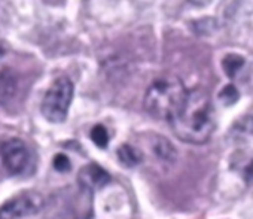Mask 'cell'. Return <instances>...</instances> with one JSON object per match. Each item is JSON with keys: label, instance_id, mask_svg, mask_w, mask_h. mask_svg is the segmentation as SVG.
<instances>
[{"label": "cell", "instance_id": "6", "mask_svg": "<svg viewBox=\"0 0 253 219\" xmlns=\"http://www.w3.org/2000/svg\"><path fill=\"white\" fill-rule=\"evenodd\" d=\"M78 180L86 189H100L110 182V176L103 167L97 164H88L79 172Z\"/></svg>", "mask_w": 253, "mask_h": 219}, {"label": "cell", "instance_id": "13", "mask_svg": "<svg viewBox=\"0 0 253 219\" xmlns=\"http://www.w3.org/2000/svg\"><path fill=\"white\" fill-rule=\"evenodd\" d=\"M52 166L60 173H66V172H69L72 169V163H70L69 157L64 155V154H57L54 157V160H52Z\"/></svg>", "mask_w": 253, "mask_h": 219}, {"label": "cell", "instance_id": "7", "mask_svg": "<svg viewBox=\"0 0 253 219\" xmlns=\"http://www.w3.org/2000/svg\"><path fill=\"white\" fill-rule=\"evenodd\" d=\"M152 151L164 163H174L177 160V151H176V148L166 137H161V136L155 137V140L152 143Z\"/></svg>", "mask_w": 253, "mask_h": 219}, {"label": "cell", "instance_id": "15", "mask_svg": "<svg viewBox=\"0 0 253 219\" xmlns=\"http://www.w3.org/2000/svg\"><path fill=\"white\" fill-rule=\"evenodd\" d=\"M211 0H189V3H192L194 6H198V8H203V6H207Z\"/></svg>", "mask_w": 253, "mask_h": 219}, {"label": "cell", "instance_id": "9", "mask_svg": "<svg viewBox=\"0 0 253 219\" xmlns=\"http://www.w3.org/2000/svg\"><path fill=\"white\" fill-rule=\"evenodd\" d=\"M118 158L122 163V166H125V167H136L137 164L142 163L143 155L134 146L125 143V145L119 146V149H118Z\"/></svg>", "mask_w": 253, "mask_h": 219}, {"label": "cell", "instance_id": "11", "mask_svg": "<svg viewBox=\"0 0 253 219\" xmlns=\"http://www.w3.org/2000/svg\"><path fill=\"white\" fill-rule=\"evenodd\" d=\"M89 137H91V140H92L98 148H101V149H106L107 145H109V133H107V130H106L103 126H100V124L92 127V130L89 131Z\"/></svg>", "mask_w": 253, "mask_h": 219}, {"label": "cell", "instance_id": "1", "mask_svg": "<svg viewBox=\"0 0 253 219\" xmlns=\"http://www.w3.org/2000/svg\"><path fill=\"white\" fill-rule=\"evenodd\" d=\"M174 134L188 143L201 145L214 130L210 97L203 89L188 91L180 109L169 120Z\"/></svg>", "mask_w": 253, "mask_h": 219}, {"label": "cell", "instance_id": "10", "mask_svg": "<svg viewBox=\"0 0 253 219\" xmlns=\"http://www.w3.org/2000/svg\"><path fill=\"white\" fill-rule=\"evenodd\" d=\"M243 66H244V58L237 54H228L222 60V67L228 78H234Z\"/></svg>", "mask_w": 253, "mask_h": 219}, {"label": "cell", "instance_id": "16", "mask_svg": "<svg viewBox=\"0 0 253 219\" xmlns=\"http://www.w3.org/2000/svg\"><path fill=\"white\" fill-rule=\"evenodd\" d=\"M0 8H2V6H0ZM0 12H2V9H0Z\"/></svg>", "mask_w": 253, "mask_h": 219}, {"label": "cell", "instance_id": "2", "mask_svg": "<svg viewBox=\"0 0 253 219\" xmlns=\"http://www.w3.org/2000/svg\"><path fill=\"white\" fill-rule=\"evenodd\" d=\"M188 91L176 76H161L152 82L145 95L148 112L157 118L170 120L180 109Z\"/></svg>", "mask_w": 253, "mask_h": 219}, {"label": "cell", "instance_id": "14", "mask_svg": "<svg viewBox=\"0 0 253 219\" xmlns=\"http://www.w3.org/2000/svg\"><path fill=\"white\" fill-rule=\"evenodd\" d=\"M241 175H243V177H244V180L247 183H253V160L247 161V164L243 166Z\"/></svg>", "mask_w": 253, "mask_h": 219}, {"label": "cell", "instance_id": "4", "mask_svg": "<svg viewBox=\"0 0 253 219\" xmlns=\"http://www.w3.org/2000/svg\"><path fill=\"white\" fill-rule=\"evenodd\" d=\"M0 160L12 176H23L32 170L33 157L27 143L20 137H6L0 140Z\"/></svg>", "mask_w": 253, "mask_h": 219}, {"label": "cell", "instance_id": "3", "mask_svg": "<svg viewBox=\"0 0 253 219\" xmlns=\"http://www.w3.org/2000/svg\"><path fill=\"white\" fill-rule=\"evenodd\" d=\"M73 82L66 76L58 78L51 84L41 104V112L49 123L60 124L66 121L73 100Z\"/></svg>", "mask_w": 253, "mask_h": 219}, {"label": "cell", "instance_id": "12", "mask_svg": "<svg viewBox=\"0 0 253 219\" xmlns=\"http://www.w3.org/2000/svg\"><path fill=\"white\" fill-rule=\"evenodd\" d=\"M219 98H220L225 104H234V103H237V100L240 98V94H238L237 88H235L232 84H229V85L223 87V89H222L220 94H219Z\"/></svg>", "mask_w": 253, "mask_h": 219}, {"label": "cell", "instance_id": "8", "mask_svg": "<svg viewBox=\"0 0 253 219\" xmlns=\"http://www.w3.org/2000/svg\"><path fill=\"white\" fill-rule=\"evenodd\" d=\"M17 92V78L9 69L0 70V103L11 100Z\"/></svg>", "mask_w": 253, "mask_h": 219}, {"label": "cell", "instance_id": "5", "mask_svg": "<svg viewBox=\"0 0 253 219\" xmlns=\"http://www.w3.org/2000/svg\"><path fill=\"white\" fill-rule=\"evenodd\" d=\"M43 207V197L38 192H24L0 207V218H26L33 216Z\"/></svg>", "mask_w": 253, "mask_h": 219}]
</instances>
